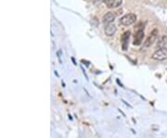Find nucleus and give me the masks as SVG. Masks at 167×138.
Wrapping results in <instances>:
<instances>
[{"instance_id":"1","label":"nucleus","mask_w":167,"mask_h":138,"mask_svg":"<svg viewBox=\"0 0 167 138\" xmlns=\"http://www.w3.org/2000/svg\"><path fill=\"white\" fill-rule=\"evenodd\" d=\"M137 21V16L136 14H133V13H128L126 15H124L123 17L121 18L120 20V23L122 25H124V26H129V25H132L136 22Z\"/></svg>"},{"instance_id":"2","label":"nucleus","mask_w":167,"mask_h":138,"mask_svg":"<svg viewBox=\"0 0 167 138\" xmlns=\"http://www.w3.org/2000/svg\"><path fill=\"white\" fill-rule=\"evenodd\" d=\"M151 58L154 60H159V61H162V60L167 59V48L164 47V48H161V49L156 50L152 54Z\"/></svg>"},{"instance_id":"3","label":"nucleus","mask_w":167,"mask_h":138,"mask_svg":"<svg viewBox=\"0 0 167 138\" xmlns=\"http://www.w3.org/2000/svg\"><path fill=\"white\" fill-rule=\"evenodd\" d=\"M158 34H159V32L157 29H154L150 34L149 35V37L146 39V41L144 42V47H150V46H152L154 44V42H156L157 38H158Z\"/></svg>"},{"instance_id":"4","label":"nucleus","mask_w":167,"mask_h":138,"mask_svg":"<svg viewBox=\"0 0 167 138\" xmlns=\"http://www.w3.org/2000/svg\"><path fill=\"white\" fill-rule=\"evenodd\" d=\"M129 37H130V32L126 31L123 32V34L121 37V42H122V48L123 51L127 50L128 47V42H129Z\"/></svg>"},{"instance_id":"5","label":"nucleus","mask_w":167,"mask_h":138,"mask_svg":"<svg viewBox=\"0 0 167 138\" xmlns=\"http://www.w3.org/2000/svg\"><path fill=\"white\" fill-rule=\"evenodd\" d=\"M116 32H117V27L113 23L108 24L104 28V32H105V34H106L107 36H112V35H114Z\"/></svg>"},{"instance_id":"6","label":"nucleus","mask_w":167,"mask_h":138,"mask_svg":"<svg viewBox=\"0 0 167 138\" xmlns=\"http://www.w3.org/2000/svg\"><path fill=\"white\" fill-rule=\"evenodd\" d=\"M115 18H116V16H115L114 13H112V12H108V13H106V14L103 16L102 21H103V23H104L105 25H108V24L112 23V22L114 21Z\"/></svg>"},{"instance_id":"7","label":"nucleus","mask_w":167,"mask_h":138,"mask_svg":"<svg viewBox=\"0 0 167 138\" xmlns=\"http://www.w3.org/2000/svg\"><path fill=\"white\" fill-rule=\"evenodd\" d=\"M144 38V31L143 30H139L136 34H135V40H134V45L135 46H139L142 43V40Z\"/></svg>"},{"instance_id":"8","label":"nucleus","mask_w":167,"mask_h":138,"mask_svg":"<svg viewBox=\"0 0 167 138\" xmlns=\"http://www.w3.org/2000/svg\"><path fill=\"white\" fill-rule=\"evenodd\" d=\"M106 6L109 9H116L123 3V0H105Z\"/></svg>"},{"instance_id":"9","label":"nucleus","mask_w":167,"mask_h":138,"mask_svg":"<svg viewBox=\"0 0 167 138\" xmlns=\"http://www.w3.org/2000/svg\"><path fill=\"white\" fill-rule=\"evenodd\" d=\"M166 46H167V35H162V36H161L160 39L158 40L156 47H157L158 49H161V48L166 47Z\"/></svg>"},{"instance_id":"10","label":"nucleus","mask_w":167,"mask_h":138,"mask_svg":"<svg viewBox=\"0 0 167 138\" xmlns=\"http://www.w3.org/2000/svg\"><path fill=\"white\" fill-rule=\"evenodd\" d=\"M102 1V0H95V4H97V3H100V2H101ZM104 1H105V0H104Z\"/></svg>"}]
</instances>
